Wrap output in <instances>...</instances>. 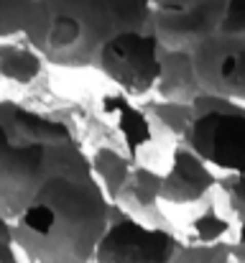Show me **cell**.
Here are the masks:
<instances>
[{
    "label": "cell",
    "mask_w": 245,
    "mask_h": 263,
    "mask_svg": "<svg viewBox=\"0 0 245 263\" xmlns=\"http://www.w3.org/2000/svg\"><path fill=\"white\" fill-rule=\"evenodd\" d=\"M161 54L163 46L151 26L128 28L110 36L100 46L92 69L102 72L128 97H138L154 92L156 87V80L161 74Z\"/></svg>",
    "instance_id": "8992f818"
},
{
    "label": "cell",
    "mask_w": 245,
    "mask_h": 263,
    "mask_svg": "<svg viewBox=\"0 0 245 263\" xmlns=\"http://www.w3.org/2000/svg\"><path fill=\"white\" fill-rule=\"evenodd\" d=\"M159 184H161V174L154 172L151 166H130L112 202H118L128 215H133L146 225H166V217L159 207L161 204Z\"/></svg>",
    "instance_id": "30bf717a"
},
{
    "label": "cell",
    "mask_w": 245,
    "mask_h": 263,
    "mask_svg": "<svg viewBox=\"0 0 245 263\" xmlns=\"http://www.w3.org/2000/svg\"><path fill=\"white\" fill-rule=\"evenodd\" d=\"M245 138V107L192 110L181 143L192 148L207 166L222 172H240Z\"/></svg>",
    "instance_id": "52a82bcc"
},
{
    "label": "cell",
    "mask_w": 245,
    "mask_h": 263,
    "mask_svg": "<svg viewBox=\"0 0 245 263\" xmlns=\"http://www.w3.org/2000/svg\"><path fill=\"white\" fill-rule=\"evenodd\" d=\"M0 263H21L15 246H0Z\"/></svg>",
    "instance_id": "44dd1931"
},
{
    "label": "cell",
    "mask_w": 245,
    "mask_h": 263,
    "mask_svg": "<svg viewBox=\"0 0 245 263\" xmlns=\"http://www.w3.org/2000/svg\"><path fill=\"white\" fill-rule=\"evenodd\" d=\"M44 57L23 39V41H3L0 44V77L15 85H31L44 72Z\"/></svg>",
    "instance_id": "4fadbf2b"
},
{
    "label": "cell",
    "mask_w": 245,
    "mask_h": 263,
    "mask_svg": "<svg viewBox=\"0 0 245 263\" xmlns=\"http://www.w3.org/2000/svg\"><path fill=\"white\" fill-rule=\"evenodd\" d=\"M102 110L115 120L118 125V133L130 154V159L154 141V130H151V123H148V115L143 107L133 105L128 100L125 92H118V95H105L102 97Z\"/></svg>",
    "instance_id": "8fae6325"
},
{
    "label": "cell",
    "mask_w": 245,
    "mask_h": 263,
    "mask_svg": "<svg viewBox=\"0 0 245 263\" xmlns=\"http://www.w3.org/2000/svg\"><path fill=\"white\" fill-rule=\"evenodd\" d=\"M143 110H146V115H148L154 138H156V136H166V138L174 141V143L181 141L184 128H186V120H189V115H192L189 102L159 97V100H154V102H146Z\"/></svg>",
    "instance_id": "9a60e30c"
},
{
    "label": "cell",
    "mask_w": 245,
    "mask_h": 263,
    "mask_svg": "<svg viewBox=\"0 0 245 263\" xmlns=\"http://www.w3.org/2000/svg\"><path fill=\"white\" fill-rule=\"evenodd\" d=\"M189 51L192 72L202 92L243 102L245 97V33H215Z\"/></svg>",
    "instance_id": "ba28073f"
},
{
    "label": "cell",
    "mask_w": 245,
    "mask_h": 263,
    "mask_svg": "<svg viewBox=\"0 0 245 263\" xmlns=\"http://www.w3.org/2000/svg\"><path fill=\"white\" fill-rule=\"evenodd\" d=\"M154 92L163 100H179V102H192L202 89L194 80L189 51L186 49H166L161 54V74L156 80Z\"/></svg>",
    "instance_id": "7c38bea8"
},
{
    "label": "cell",
    "mask_w": 245,
    "mask_h": 263,
    "mask_svg": "<svg viewBox=\"0 0 245 263\" xmlns=\"http://www.w3.org/2000/svg\"><path fill=\"white\" fill-rule=\"evenodd\" d=\"M72 136L56 118L0 100V215L13 220L46 174V143Z\"/></svg>",
    "instance_id": "3957f363"
},
{
    "label": "cell",
    "mask_w": 245,
    "mask_h": 263,
    "mask_svg": "<svg viewBox=\"0 0 245 263\" xmlns=\"http://www.w3.org/2000/svg\"><path fill=\"white\" fill-rule=\"evenodd\" d=\"M0 246H13V220L0 215Z\"/></svg>",
    "instance_id": "ffe728a7"
},
{
    "label": "cell",
    "mask_w": 245,
    "mask_h": 263,
    "mask_svg": "<svg viewBox=\"0 0 245 263\" xmlns=\"http://www.w3.org/2000/svg\"><path fill=\"white\" fill-rule=\"evenodd\" d=\"M33 0H0V41L23 36Z\"/></svg>",
    "instance_id": "ac0fdd59"
},
{
    "label": "cell",
    "mask_w": 245,
    "mask_h": 263,
    "mask_svg": "<svg viewBox=\"0 0 245 263\" xmlns=\"http://www.w3.org/2000/svg\"><path fill=\"white\" fill-rule=\"evenodd\" d=\"M228 230H230L228 217L220 215L215 204H207V207L192 220L186 243H212V240H220L222 235H228Z\"/></svg>",
    "instance_id": "e0dca14e"
},
{
    "label": "cell",
    "mask_w": 245,
    "mask_h": 263,
    "mask_svg": "<svg viewBox=\"0 0 245 263\" xmlns=\"http://www.w3.org/2000/svg\"><path fill=\"white\" fill-rule=\"evenodd\" d=\"M130 166H133L130 164V156L120 154L112 146H97L95 154L89 156V172L100 181V186L107 194V199H115V194L123 186Z\"/></svg>",
    "instance_id": "5bb4252c"
},
{
    "label": "cell",
    "mask_w": 245,
    "mask_h": 263,
    "mask_svg": "<svg viewBox=\"0 0 245 263\" xmlns=\"http://www.w3.org/2000/svg\"><path fill=\"white\" fill-rule=\"evenodd\" d=\"M110 199L89 169L46 172L13 217V246L28 263H92Z\"/></svg>",
    "instance_id": "6da1fadb"
},
{
    "label": "cell",
    "mask_w": 245,
    "mask_h": 263,
    "mask_svg": "<svg viewBox=\"0 0 245 263\" xmlns=\"http://www.w3.org/2000/svg\"><path fill=\"white\" fill-rule=\"evenodd\" d=\"M217 176L212 166H207L192 148H186L181 141L171 148V161L166 174H161L159 184V199L168 204H194L202 202L215 192Z\"/></svg>",
    "instance_id": "9c48e42d"
},
{
    "label": "cell",
    "mask_w": 245,
    "mask_h": 263,
    "mask_svg": "<svg viewBox=\"0 0 245 263\" xmlns=\"http://www.w3.org/2000/svg\"><path fill=\"white\" fill-rule=\"evenodd\" d=\"M148 26L166 49H192L215 33H245V0H148Z\"/></svg>",
    "instance_id": "277c9868"
},
{
    "label": "cell",
    "mask_w": 245,
    "mask_h": 263,
    "mask_svg": "<svg viewBox=\"0 0 245 263\" xmlns=\"http://www.w3.org/2000/svg\"><path fill=\"white\" fill-rule=\"evenodd\" d=\"M184 240L166 225H146L110 199V220L92 263H181Z\"/></svg>",
    "instance_id": "5b68a950"
},
{
    "label": "cell",
    "mask_w": 245,
    "mask_h": 263,
    "mask_svg": "<svg viewBox=\"0 0 245 263\" xmlns=\"http://www.w3.org/2000/svg\"><path fill=\"white\" fill-rule=\"evenodd\" d=\"M143 26L148 0H33L23 39L46 64L84 69L110 36Z\"/></svg>",
    "instance_id": "7a4b0ae2"
},
{
    "label": "cell",
    "mask_w": 245,
    "mask_h": 263,
    "mask_svg": "<svg viewBox=\"0 0 245 263\" xmlns=\"http://www.w3.org/2000/svg\"><path fill=\"white\" fill-rule=\"evenodd\" d=\"M217 186L225 194V207L233 210L235 222H240L243 217V194H240V172H230V176L217 179Z\"/></svg>",
    "instance_id": "d6986e66"
},
{
    "label": "cell",
    "mask_w": 245,
    "mask_h": 263,
    "mask_svg": "<svg viewBox=\"0 0 245 263\" xmlns=\"http://www.w3.org/2000/svg\"><path fill=\"white\" fill-rule=\"evenodd\" d=\"M181 263H240V248L222 238L212 243H186L184 240Z\"/></svg>",
    "instance_id": "2e32d148"
}]
</instances>
